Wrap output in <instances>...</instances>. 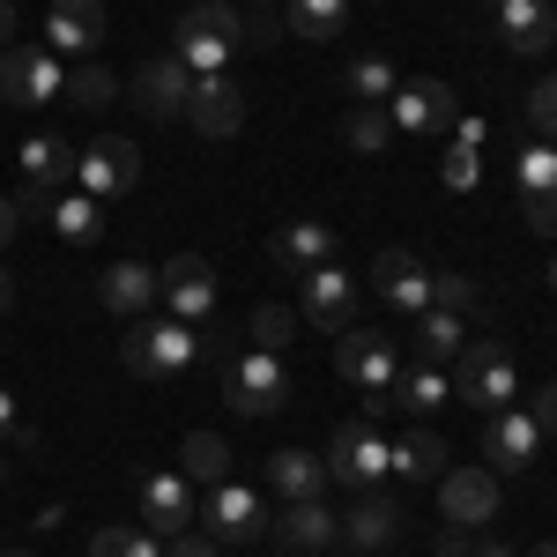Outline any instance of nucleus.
I'll use <instances>...</instances> for the list:
<instances>
[{
    "mask_svg": "<svg viewBox=\"0 0 557 557\" xmlns=\"http://www.w3.org/2000/svg\"><path fill=\"white\" fill-rule=\"evenodd\" d=\"M275 38H290L283 15H253V23H246V45H275Z\"/></svg>",
    "mask_w": 557,
    "mask_h": 557,
    "instance_id": "nucleus-44",
    "label": "nucleus"
},
{
    "mask_svg": "<svg viewBox=\"0 0 557 557\" xmlns=\"http://www.w3.org/2000/svg\"><path fill=\"white\" fill-rule=\"evenodd\" d=\"M335 372H343L357 394H386L394 372H401V349H394V335H380V327H343V343H335Z\"/></svg>",
    "mask_w": 557,
    "mask_h": 557,
    "instance_id": "nucleus-7",
    "label": "nucleus"
},
{
    "mask_svg": "<svg viewBox=\"0 0 557 557\" xmlns=\"http://www.w3.org/2000/svg\"><path fill=\"white\" fill-rule=\"evenodd\" d=\"M327 461L320 454H298V446H283L275 461H268V491L283 498V506H298V498H327Z\"/></svg>",
    "mask_w": 557,
    "mask_h": 557,
    "instance_id": "nucleus-23",
    "label": "nucleus"
},
{
    "mask_svg": "<svg viewBox=\"0 0 557 557\" xmlns=\"http://www.w3.org/2000/svg\"><path fill=\"white\" fill-rule=\"evenodd\" d=\"M454 401H469V409H483V417L513 409L520 372H513V357H506V343H469L461 357H454Z\"/></svg>",
    "mask_w": 557,
    "mask_h": 557,
    "instance_id": "nucleus-3",
    "label": "nucleus"
},
{
    "mask_svg": "<svg viewBox=\"0 0 557 557\" xmlns=\"http://www.w3.org/2000/svg\"><path fill=\"white\" fill-rule=\"evenodd\" d=\"M134 380H178L194 357H201V335L186 327V320H141L127 343H120Z\"/></svg>",
    "mask_w": 557,
    "mask_h": 557,
    "instance_id": "nucleus-5",
    "label": "nucleus"
},
{
    "mask_svg": "<svg viewBox=\"0 0 557 557\" xmlns=\"http://www.w3.org/2000/svg\"><path fill=\"white\" fill-rule=\"evenodd\" d=\"M186 120L209 134V141H231V134L246 127V97H238L231 75H194V89H186Z\"/></svg>",
    "mask_w": 557,
    "mask_h": 557,
    "instance_id": "nucleus-16",
    "label": "nucleus"
},
{
    "mask_svg": "<svg viewBox=\"0 0 557 557\" xmlns=\"http://www.w3.org/2000/svg\"><path fill=\"white\" fill-rule=\"evenodd\" d=\"M75 164H83V149L60 141V134H30V141H23V178L45 186V194H67V186H75Z\"/></svg>",
    "mask_w": 557,
    "mask_h": 557,
    "instance_id": "nucleus-22",
    "label": "nucleus"
},
{
    "mask_svg": "<svg viewBox=\"0 0 557 557\" xmlns=\"http://www.w3.org/2000/svg\"><path fill=\"white\" fill-rule=\"evenodd\" d=\"M15 431H23V424H15V394L0 386V438H15Z\"/></svg>",
    "mask_w": 557,
    "mask_h": 557,
    "instance_id": "nucleus-46",
    "label": "nucleus"
},
{
    "mask_svg": "<svg viewBox=\"0 0 557 557\" xmlns=\"http://www.w3.org/2000/svg\"><path fill=\"white\" fill-rule=\"evenodd\" d=\"M8 305H15V290H8V275H0V312H8Z\"/></svg>",
    "mask_w": 557,
    "mask_h": 557,
    "instance_id": "nucleus-49",
    "label": "nucleus"
},
{
    "mask_svg": "<svg viewBox=\"0 0 557 557\" xmlns=\"http://www.w3.org/2000/svg\"><path fill=\"white\" fill-rule=\"evenodd\" d=\"M431 557H454V550H431Z\"/></svg>",
    "mask_w": 557,
    "mask_h": 557,
    "instance_id": "nucleus-55",
    "label": "nucleus"
},
{
    "mask_svg": "<svg viewBox=\"0 0 557 557\" xmlns=\"http://www.w3.org/2000/svg\"><path fill=\"white\" fill-rule=\"evenodd\" d=\"M535 557H557V543H535Z\"/></svg>",
    "mask_w": 557,
    "mask_h": 557,
    "instance_id": "nucleus-51",
    "label": "nucleus"
},
{
    "mask_svg": "<svg viewBox=\"0 0 557 557\" xmlns=\"http://www.w3.org/2000/svg\"><path fill=\"white\" fill-rule=\"evenodd\" d=\"M535 446H543V431H535L528 409H498V417L483 424V461H491V475L535 469Z\"/></svg>",
    "mask_w": 557,
    "mask_h": 557,
    "instance_id": "nucleus-17",
    "label": "nucleus"
},
{
    "mask_svg": "<svg viewBox=\"0 0 557 557\" xmlns=\"http://www.w3.org/2000/svg\"><path fill=\"white\" fill-rule=\"evenodd\" d=\"M60 97H67L60 52H45V45H8V52H0V104L45 112V104H60Z\"/></svg>",
    "mask_w": 557,
    "mask_h": 557,
    "instance_id": "nucleus-6",
    "label": "nucleus"
},
{
    "mask_svg": "<svg viewBox=\"0 0 557 557\" xmlns=\"http://www.w3.org/2000/svg\"><path fill=\"white\" fill-rule=\"evenodd\" d=\"M186 89H194V67H186L178 52H157V60L134 75V104H141L149 120H178V112H186Z\"/></svg>",
    "mask_w": 557,
    "mask_h": 557,
    "instance_id": "nucleus-18",
    "label": "nucleus"
},
{
    "mask_svg": "<svg viewBox=\"0 0 557 557\" xmlns=\"http://www.w3.org/2000/svg\"><path fill=\"white\" fill-rule=\"evenodd\" d=\"M178 475H186V483H231V446H223L215 431H194V438L178 446Z\"/></svg>",
    "mask_w": 557,
    "mask_h": 557,
    "instance_id": "nucleus-32",
    "label": "nucleus"
},
{
    "mask_svg": "<svg viewBox=\"0 0 557 557\" xmlns=\"http://www.w3.org/2000/svg\"><path fill=\"white\" fill-rule=\"evenodd\" d=\"M89 557H164V535H149V528H97L89 535Z\"/></svg>",
    "mask_w": 557,
    "mask_h": 557,
    "instance_id": "nucleus-36",
    "label": "nucleus"
},
{
    "mask_svg": "<svg viewBox=\"0 0 557 557\" xmlns=\"http://www.w3.org/2000/svg\"><path fill=\"white\" fill-rule=\"evenodd\" d=\"M298 312L320 327V335H343L349 320H357V275L349 268H312V275H298Z\"/></svg>",
    "mask_w": 557,
    "mask_h": 557,
    "instance_id": "nucleus-12",
    "label": "nucleus"
},
{
    "mask_svg": "<svg viewBox=\"0 0 557 557\" xmlns=\"http://www.w3.org/2000/svg\"><path fill=\"white\" fill-rule=\"evenodd\" d=\"M45 223H52L60 238H75V246H89V238L104 231V209L89 201L83 186H67V194H52V209H45Z\"/></svg>",
    "mask_w": 557,
    "mask_h": 557,
    "instance_id": "nucleus-31",
    "label": "nucleus"
},
{
    "mask_svg": "<svg viewBox=\"0 0 557 557\" xmlns=\"http://www.w3.org/2000/svg\"><path fill=\"white\" fill-rule=\"evenodd\" d=\"M520 112H528L535 141H557V75H550V83H535V89H528V104H520Z\"/></svg>",
    "mask_w": 557,
    "mask_h": 557,
    "instance_id": "nucleus-39",
    "label": "nucleus"
},
{
    "mask_svg": "<svg viewBox=\"0 0 557 557\" xmlns=\"http://www.w3.org/2000/svg\"><path fill=\"white\" fill-rule=\"evenodd\" d=\"M0 557H30V550H0Z\"/></svg>",
    "mask_w": 557,
    "mask_h": 557,
    "instance_id": "nucleus-53",
    "label": "nucleus"
},
{
    "mask_svg": "<svg viewBox=\"0 0 557 557\" xmlns=\"http://www.w3.org/2000/svg\"><path fill=\"white\" fill-rule=\"evenodd\" d=\"M431 305H446V312L469 320V312H475V283H469V275H431Z\"/></svg>",
    "mask_w": 557,
    "mask_h": 557,
    "instance_id": "nucleus-41",
    "label": "nucleus"
},
{
    "mask_svg": "<svg viewBox=\"0 0 557 557\" xmlns=\"http://www.w3.org/2000/svg\"><path fill=\"white\" fill-rule=\"evenodd\" d=\"M438 513H446V528H483V520H498V475L491 469H454L438 475Z\"/></svg>",
    "mask_w": 557,
    "mask_h": 557,
    "instance_id": "nucleus-14",
    "label": "nucleus"
},
{
    "mask_svg": "<svg viewBox=\"0 0 557 557\" xmlns=\"http://www.w3.org/2000/svg\"><path fill=\"white\" fill-rule=\"evenodd\" d=\"M528 417H535V431H557V380L535 386V409H528Z\"/></svg>",
    "mask_w": 557,
    "mask_h": 557,
    "instance_id": "nucleus-43",
    "label": "nucleus"
},
{
    "mask_svg": "<svg viewBox=\"0 0 557 557\" xmlns=\"http://www.w3.org/2000/svg\"><path fill=\"white\" fill-rule=\"evenodd\" d=\"M194 520H201V506H194V483H186L178 469L141 475V528H149V535H164V543H172V535L194 528Z\"/></svg>",
    "mask_w": 557,
    "mask_h": 557,
    "instance_id": "nucleus-13",
    "label": "nucleus"
},
{
    "mask_svg": "<svg viewBox=\"0 0 557 557\" xmlns=\"http://www.w3.org/2000/svg\"><path fill=\"white\" fill-rule=\"evenodd\" d=\"M461 349H469V320H461V312H446V305L417 312V357H424V364H454Z\"/></svg>",
    "mask_w": 557,
    "mask_h": 557,
    "instance_id": "nucleus-30",
    "label": "nucleus"
},
{
    "mask_svg": "<svg viewBox=\"0 0 557 557\" xmlns=\"http://www.w3.org/2000/svg\"><path fill=\"white\" fill-rule=\"evenodd\" d=\"M283 30L298 45H335L349 30V0H290L283 8Z\"/></svg>",
    "mask_w": 557,
    "mask_h": 557,
    "instance_id": "nucleus-29",
    "label": "nucleus"
},
{
    "mask_svg": "<svg viewBox=\"0 0 557 557\" xmlns=\"http://www.w3.org/2000/svg\"><path fill=\"white\" fill-rule=\"evenodd\" d=\"M550 290H557V260H550Z\"/></svg>",
    "mask_w": 557,
    "mask_h": 557,
    "instance_id": "nucleus-52",
    "label": "nucleus"
},
{
    "mask_svg": "<svg viewBox=\"0 0 557 557\" xmlns=\"http://www.w3.org/2000/svg\"><path fill=\"white\" fill-rule=\"evenodd\" d=\"M0 45H15V0H0Z\"/></svg>",
    "mask_w": 557,
    "mask_h": 557,
    "instance_id": "nucleus-48",
    "label": "nucleus"
},
{
    "mask_svg": "<svg viewBox=\"0 0 557 557\" xmlns=\"http://www.w3.org/2000/svg\"><path fill=\"white\" fill-rule=\"evenodd\" d=\"M498 38H506V52H550L557 8L550 0H506V8H498Z\"/></svg>",
    "mask_w": 557,
    "mask_h": 557,
    "instance_id": "nucleus-27",
    "label": "nucleus"
},
{
    "mask_svg": "<svg viewBox=\"0 0 557 557\" xmlns=\"http://www.w3.org/2000/svg\"><path fill=\"white\" fill-rule=\"evenodd\" d=\"M343 141H349V149H364V157H380L386 141H394L386 104H349V112H343Z\"/></svg>",
    "mask_w": 557,
    "mask_h": 557,
    "instance_id": "nucleus-35",
    "label": "nucleus"
},
{
    "mask_svg": "<svg viewBox=\"0 0 557 557\" xmlns=\"http://www.w3.org/2000/svg\"><path fill=\"white\" fill-rule=\"evenodd\" d=\"M201 520H209L215 543H253L260 528H268V506H260L246 483H215V498L201 506Z\"/></svg>",
    "mask_w": 557,
    "mask_h": 557,
    "instance_id": "nucleus-19",
    "label": "nucleus"
},
{
    "mask_svg": "<svg viewBox=\"0 0 557 557\" xmlns=\"http://www.w3.org/2000/svg\"><path fill=\"white\" fill-rule=\"evenodd\" d=\"M112 97H120V83L104 67H75L67 75V104H112Z\"/></svg>",
    "mask_w": 557,
    "mask_h": 557,
    "instance_id": "nucleus-40",
    "label": "nucleus"
},
{
    "mask_svg": "<svg viewBox=\"0 0 557 557\" xmlns=\"http://www.w3.org/2000/svg\"><path fill=\"white\" fill-rule=\"evenodd\" d=\"M320 461H327L335 483H349V491L364 498V491H380L386 475H394V446L380 438V417H357V424L335 431V446H327Z\"/></svg>",
    "mask_w": 557,
    "mask_h": 557,
    "instance_id": "nucleus-4",
    "label": "nucleus"
},
{
    "mask_svg": "<svg viewBox=\"0 0 557 557\" xmlns=\"http://www.w3.org/2000/svg\"><path fill=\"white\" fill-rule=\"evenodd\" d=\"M15 215H23V209H15V201H8V194H0V246H8V238H15Z\"/></svg>",
    "mask_w": 557,
    "mask_h": 557,
    "instance_id": "nucleus-47",
    "label": "nucleus"
},
{
    "mask_svg": "<svg viewBox=\"0 0 557 557\" xmlns=\"http://www.w3.org/2000/svg\"><path fill=\"white\" fill-rule=\"evenodd\" d=\"M97 305H104V312H120V320H141V312L157 305V268H141V260H120V268H104V283H97Z\"/></svg>",
    "mask_w": 557,
    "mask_h": 557,
    "instance_id": "nucleus-26",
    "label": "nucleus"
},
{
    "mask_svg": "<svg viewBox=\"0 0 557 557\" xmlns=\"http://www.w3.org/2000/svg\"><path fill=\"white\" fill-rule=\"evenodd\" d=\"M238 45H246V23H238L231 0H194V8L178 15V30H172V52L194 75H223Z\"/></svg>",
    "mask_w": 557,
    "mask_h": 557,
    "instance_id": "nucleus-1",
    "label": "nucleus"
},
{
    "mask_svg": "<svg viewBox=\"0 0 557 557\" xmlns=\"http://www.w3.org/2000/svg\"><path fill=\"white\" fill-rule=\"evenodd\" d=\"M157 298L172 305V320L201 327V320L215 312V268L201 253H172L164 268H157Z\"/></svg>",
    "mask_w": 557,
    "mask_h": 557,
    "instance_id": "nucleus-10",
    "label": "nucleus"
},
{
    "mask_svg": "<svg viewBox=\"0 0 557 557\" xmlns=\"http://www.w3.org/2000/svg\"><path fill=\"white\" fill-rule=\"evenodd\" d=\"M446 401H454V380H446L438 364H424V357L401 364L394 386H386V409H409V417H431V409H446Z\"/></svg>",
    "mask_w": 557,
    "mask_h": 557,
    "instance_id": "nucleus-25",
    "label": "nucleus"
},
{
    "mask_svg": "<svg viewBox=\"0 0 557 557\" xmlns=\"http://www.w3.org/2000/svg\"><path fill=\"white\" fill-rule=\"evenodd\" d=\"M475 557H513V550H498V543H483V550H475Z\"/></svg>",
    "mask_w": 557,
    "mask_h": 557,
    "instance_id": "nucleus-50",
    "label": "nucleus"
},
{
    "mask_svg": "<svg viewBox=\"0 0 557 557\" xmlns=\"http://www.w3.org/2000/svg\"><path fill=\"white\" fill-rule=\"evenodd\" d=\"M343 535V520L327 513L320 498H298V506H283V520H275V543L283 550H327Z\"/></svg>",
    "mask_w": 557,
    "mask_h": 557,
    "instance_id": "nucleus-28",
    "label": "nucleus"
},
{
    "mask_svg": "<svg viewBox=\"0 0 557 557\" xmlns=\"http://www.w3.org/2000/svg\"><path fill=\"white\" fill-rule=\"evenodd\" d=\"M0 483H8V469H0Z\"/></svg>",
    "mask_w": 557,
    "mask_h": 557,
    "instance_id": "nucleus-57",
    "label": "nucleus"
},
{
    "mask_svg": "<svg viewBox=\"0 0 557 557\" xmlns=\"http://www.w3.org/2000/svg\"><path fill=\"white\" fill-rule=\"evenodd\" d=\"M513 172H520V223L535 238H557V141H528Z\"/></svg>",
    "mask_w": 557,
    "mask_h": 557,
    "instance_id": "nucleus-9",
    "label": "nucleus"
},
{
    "mask_svg": "<svg viewBox=\"0 0 557 557\" xmlns=\"http://www.w3.org/2000/svg\"><path fill=\"white\" fill-rule=\"evenodd\" d=\"M446 469V438L438 431H409L401 446H394V475L401 483H424V475H438Z\"/></svg>",
    "mask_w": 557,
    "mask_h": 557,
    "instance_id": "nucleus-34",
    "label": "nucleus"
},
{
    "mask_svg": "<svg viewBox=\"0 0 557 557\" xmlns=\"http://www.w3.org/2000/svg\"><path fill=\"white\" fill-rule=\"evenodd\" d=\"M343 83H349V97H357V104H386V97L401 89V75H394V60H386V52H357Z\"/></svg>",
    "mask_w": 557,
    "mask_h": 557,
    "instance_id": "nucleus-33",
    "label": "nucleus"
},
{
    "mask_svg": "<svg viewBox=\"0 0 557 557\" xmlns=\"http://www.w3.org/2000/svg\"><path fill=\"white\" fill-rule=\"evenodd\" d=\"M394 535H401V506H394L386 491H364V498H357V513L343 520V543L357 557H372V550H386Z\"/></svg>",
    "mask_w": 557,
    "mask_h": 557,
    "instance_id": "nucleus-21",
    "label": "nucleus"
},
{
    "mask_svg": "<svg viewBox=\"0 0 557 557\" xmlns=\"http://www.w3.org/2000/svg\"><path fill=\"white\" fill-rule=\"evenodd\" d=\"M372 290H380L394 312L417 320V312H431V268L409 253V246H386V253L372 260Z\"/></svg>",
    "mask_w": 557,
    "mask_h": 557,
    "instance_id": "nucleus-15",
    "label": "nucleus"
},
{
    "mask_svg": "<svg viewBox=\"0 0 557 557\" xmlns=\"http://www.w3.org/2000/svg\"><path fill=\"white\" fill-rule=\"evenodd\" d=\"M438 178H446L454 194H475V178H483V149H461V141H454V149L438 157Z\"/></svg>",
    "mask_w": 557,
    "mask_h": 557,
    "instance_id": "nucleus-38",
    "label": "nucleus"
},
{
    "mask_svg": "<svg viewBox=\"0 0 557 557\" xmlns=\"http://www.w3.org/2000/svg\"><path fill=\"white\" fill-rule=\"evenodd\" d=\"M223 401L238 417H275L290 401V364L275 349H231L223 357Z\"/></svg>",
    "mask_w": 557,
    "mask_h": 557,
    "instance_id": "nucleus-2",
    "label": "nucleus"
},
{
    "mask_svg": "<svg viewBox=\"0 0 557 557\" xmlns=\"http://www.w3.org/2000/svg\"><path fill=\"white\" fill-rule=\"evenodd\" d=\"M246 8H268V0H246Z\"/></svg>",
    "mask_w": 557,
    "mask_h": 557,
    "instance_id": "nucleus-54",
    "label": "nucleus"
},
{
    "mask_svg": "<svg viewBox=\"0 0 557 557\" xmlns=\"http://www.w3.org/2000/svg\"><path fill=\"white\" fill-rule=\"evenodd\" d=\"M164 557H223V543H215L209 528H186V535H172V543H164Z\"/></svg>",
    "mask_w": 557,
    "mask_h": 557,
    "instance_id": "nucleus-42",
    "label": "nucleus"
},
{
    "mask_svg": "<svg viewBox=\"0 0 557 557\" xmlns=\"http://www.w3.org/2000/svg\"><path fill=\"white\" fill-rule=\"evenodd\" d=\"M45 38L60 45V52H97L104 45V0H52Z\"/></svg>",
    "mask_w": 557,
    "mask_h": 557,
    "instance_id": "nucleus-24",
    "label": "nucleus"
},
{
    "mask_svg": "<svg viewBox=\"0 0 557 557\" xmlns=\"http://www.w3.org/2000/svg\"><path fill=\"white\" fill-rule=\"evenodd\" d=\"M454 141H461V149H483V141H491V127H483V112H461V120H454Z\"/></svg>",
    "mask_w": 557,
    "mask_h": 557,
    "instance_id": "nucleus-45",
    "label": "nucleus"
},
{
    "mask_svg": "<svg viewBox=\"0 0 557 557\" xmlns=\"http://www.w3.org/2000/svg\"><path fill=\"white\" fill-rule=\"evenodd\" d=\"M386 120H394V134H454L461 104H454V89L438 75H417V83H401L386 97Z\"/></svg>",
    "mask_w": 557,
    "mask_h": 557,
    "instance_id": "nucleus-8",
    "label": "nucleus"
},
{
    "mask_svg": "<svg viewBox=\"0 0 557 557\" xmlns=\"http://www.w3.org/2000/svg\"><path fill=\"white\" fill-rule=\"evenodd\" d=\"M134 178H141V149H134L127 134H97L83 149V164H75V186H83L89 201H112V194H127Z\"/></svg>",
    "mask_w": 557,
    "mask_h": 557,
    "instance_id": "nucleus-11",
    "label": "nucleus"
},
{
    "mask_svg": "<svg viewBox=\"0 0 557 557\" xmlns=\"http://www.w3.org/2000/svg\"><path fill=\"white\" fill-rule=\"evenodd\" d=\"M268 260H275L283 275L327 268V260H335V223H283V231L268 238Z\"/></svg>",
    "mask_w": 557,
    "mask_h": 557,
    "instance_id": "nucleus-20",
    "label": "nucleus"
},
{
    "mask_svg": "<svg viewBox=\"0 0 557 557\" xmlns=\"http://www.w3.org/2000/svg\"><path fill=\"white\" fill-rule=\"evenodd\" d=\"M491 8H506V0H491Z\"/></svg>",
    "mask_w": 557,
    "mask_h": 557,
    "instance_id": "nucleus-56",
    "label": "nucleus"
},
{
    "mask_svg": "<svg viewBox=\"0 0 557 557\" xmlns=\"http://www.w3.org/2000/svg\"><path fill=\"white\" fill-rule=\"evenodd\" d=\"M290 335H298V312H290V305H260L253 312V349H275V357H283Z\"/></svg>",
    "mask_w": 557,
    "mask_h": 557,
    "instance_id": "nucleus-37",
    "label": "nucleus"
}]
</instances>
